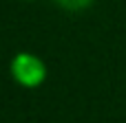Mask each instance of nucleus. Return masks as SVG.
I'll use <instances>...</instances> for the list:
<instances>
[{"instance_id": "nucleus-1", "label": "nucleus", "mask_w": 126, "mask_h": 123, "mask_svg": "<svg viewBox=\"0 0 126 123\" xmlns=\"http://www.w3.org/2000/svg\"><path fill=\"white\" fill-rule=\"evenodd\" d=\"M9 70L16 84H20L22 88H38L44 84L47 79V64L42 57H38L35 53L29 51H20L11 57L9 62Z\"/></svg>"}, {"instance_id": "nucleus-2", "label": "nucleus", "mask_w": 126, "mask_h": 123, "mask_svg": "<svg viewBox=\"0 0 126 123\" xmlns=\"http://www.w3.org/2000/svg\"><path fill=\"white\" fill-rule=\"evenodd\" d=\"M53 2L64 11H82L93 4V0H53Z\"/></svg>"}]
</instances>
